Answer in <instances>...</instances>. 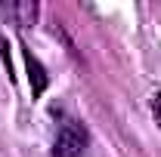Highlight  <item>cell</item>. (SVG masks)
<instances>
[{
  "mask_svg": "<svg viewBox=\"0 0 161 157\" xmlns=\"http://www.w3.org/2000/svg\"><path fill=\"white\" fill-rule=\"evenodd\" d=\"M87 142H90V136H87L84 123L65 120L59 126V133H56V142H53V157H80Z\"/></svg>",
  "mask_w": 161,
  "mask_h": 157,
  "instance_id": "cell-1",
  "label": "cell"
},
{
  "mask_svg": "<svg viewBox=\"0 0 161 157\" xmlns=\"http://www.w3.org/2000/svg\"><path fill=\"white\" fill-rule=\"evenodd\" d=\"M37 13H40V6L34 0H22V3H6L3 6V16L13 25H19V28H31L37 22Z\"/></svg>",
  "mask_w": 161,
  "mask_h": 157,
  "instance_id": "cell-2",
  "label": "cell"
},
{
  "mask_svg": "<svg viewBox=\"0 0 161 157\" xmlns=\"http://www.w3.org/2000/svg\"><path fill=\"white\" fill-rule=\"evenodd\" d=\"M25 65H28V77H31V96H40L43 89H47V71H43V65H40L34 56H31V49H25Z\"/></svg>",
  "mask_w": 161,
  "mask_h": 157,
  "instance_id": "cell-3",
  "label": "cell"
},
{
  "mask_svg": "<svg viewBox=\"0 0 161 157\" xmlns=\"http://www.w3.org/2000/svg\"><path fill=\"white\" fill-rule=\"evenodd\" d=\"M152 114H155V120L161 123V93H155V96H152Z\"/></svg>",
  "mask_w": 161,
  "mask_h": 157,
  "instance_id": "cell-4",
  "label": "cell"
}]
</instances>
